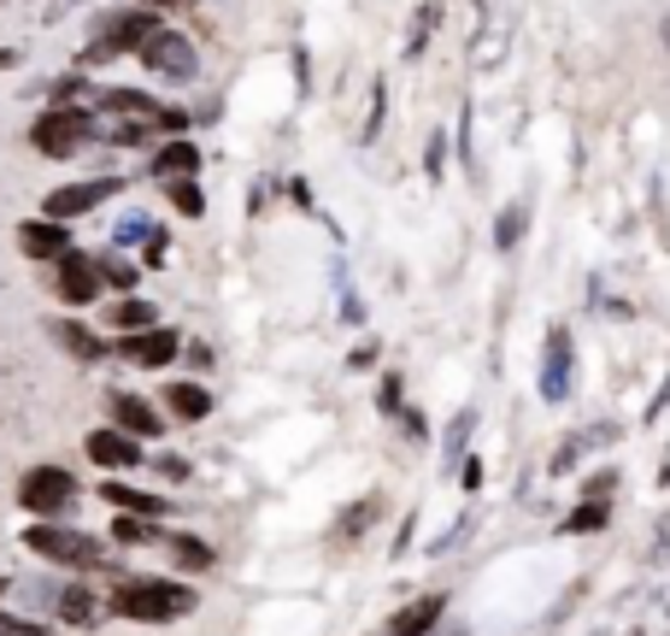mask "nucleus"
<instances>
[{"label":"nucleus","mask_w":670,"mask_h":636,"mask_svg":"<svg viewBox=\"0 0 670 636\" xmlns=\"http://www.w3.org/2000/svg\"><path fill=\"white\" fill-rule=\"evenodd\" d=\"M100 266L89 254H77L71 248L65 259H60V301H71V307H89V301H100Z\"/></svg>","instance_id":"nucleus-9"},{"label":"nucleus","mask_w":670,"mask_h":636,"mask_svg":"<svg viewBox=\"0 0 670 636\" xmlns=\"http://www.w3.org/2000/svg\"><path fill=\"white\" fill-rule=\"evenodd\" d=\"M77 142H89V107H53L30 124V148L48 159H65Z\"/></svg>","instance_id":"nucleus-3"},{"label":"nucleus","mask_w":670,"mask_h":636,"mask_svg":"<svg viewBox=\"0 0 670 636\" xmlns=\"http://www.w3.org/2000/svg\"><path fill=\"white\" fill-rule=\"evenodd\" d=\"M153 30H165V24L153 19V12H107V19H100V36H95V48L83 53V65H89V60H107V53L148 48V36H153Z\"/></svg>","instance_id":"nucleus-4"},{"label":"nucleus","mask_w":670,"mask_h":636,"mask_svg":"<svg viewBox=\"0 0 670 636\" xmlns=\"http://www.w3.org/2000/svg\"><path fill=\"white\" fill-rule=\"evenodd\" d=\"M112 318H119V330H129V337H136V330H153V301H119Z\"/></svg>","instance_id":"nucleus-20"},{"label":"nucleus","mask_w":670,"mask_h":636,"mask_svg":"<svg viewBox=\"0 0 670 636\" xmlns=\"http://www.w3.org/2000/svg\"><path fill=\"white\" fill-rule=\"evenodd\" d=\"M665 48H670V19H665Z\"/></svg>","instance_id":"nucleus-31"},{"label":"nucleus","mask_w":670,"mask_h":636,"mask_svg":"<svg viewBox=\"0 0 670 636\" xmlns=\"http://www.w3.org/2000/svg\"><path fill=\"white\" fill-rule=\"evenodd\" d=\"M153 171H159V178H177L183 183V178H195V171H200V154L188 148V142H171V148L153 159Z\"/></svg>","instance_id":"nucleus-19"},{"label":"nucleus","mask_w":670,"mask_h":636,"mask_svg":"<svg viewBox=\"0 0 670 636\" xmlns=\"http://www.w3.org/2000/svg\"><path fill=\"white\" fill-rule=\"evenodd\" d=\"M18 248L30 259H65L71 236H65V224H53V219H30V224H18Z\"/></svg>","instance_id":"nucleus-12"},{"label":"nucleus","mask_w":670,"mask_h":636,"mask_svg":"<svg viewBox=\"0 0 670 636\" xmlns=\"http://www.w3.org/2000/svg\"><path fill=\"white\" fill-rule=\"evenodd\" d=\"M177 348H183V342H177V330H136V337H124L119 342V354L129 359V366H171V359H177Z\"/></svg>","instance_id":"nucleus-10"},{"label":"nucleus","mask_w":670,"mask_h":636,"mask_svg":"<svg viewBox=\"0 0 670 636\" xmlns=\"http://www.w3.org/2000/svg\"><path fill=\"white\" fill-rule=\"evenodd\" d=\"M141 65H148L153 77L183 83V77H195V41L177 36V30H153L148 48H141Z\"/></svg>","instance_id":"nucleus-6"},{"label":"nucleus","mask_w":670,"mask_h":636,"mask_svg":"<svg viewBox=\"0 0 670 636\" xmlns=\"http://www.w3.org/2000/svg\"><path fill=\"white\" fill-rule=\"evenodd\" d=\"M0 596H7V577H0Z\"/></svg>","instance_id":"nucleus-32"},{"label":"nucleus","mask_w":670,"mask_h":636,"mask_svg":"<svg viewBox=\"0 0 670 636\" xmlns=\"http://www.w3.org/2000/svg\"><path fill=\"white\" fill-rule=\"evenodd\" d=\"M564 395H571V330L553 325L542 354V401H564Z\"/></svg>","instance_id":"nucleus-8"},{"label":"nucleus","mask_w":670,"mask_h":636,"mask_svg":"<svg viewBox=\"0 0 670 636\" xmlns=\"http://www.w3.org/2000/svg\"><path fill=\"white\" fill-rule=\"evenodd\" d=\"M171 554H177L183 572H207V566H212V548L195 542V537H177V542H171Z\"/></svg>","instance_id":"nucleus-21"},{"label":"nucleus","mask_w":670,"mask_h":636,"mask_svg":"<svg viewBox=\"0 0 670 636\" xmlns=\"http://www.w3.org/2000/svg\"><path fill=\"white\" fill-rule=\"evenodd\" d=\"M100 496H107L119 513H136V518H165V501H159V496H141V489H124V484H100Z\"/></svg>","instance_id":"nucleus-17"},{"label":"nucleus","mask_w":670,"mask_h":636,"mask_svg":"<svg viewBox=\"0 0 670 636\" xmlns=\"http://www.w3.org/2000/svg\"><path fill=\"white\" fill-rule=\"evenodd\" d=\"M60 619H71V625H100V596L89 584L60 589Z\"/></svg>","instance_id":"nucleus-18"},{"label":"nucleus","mask_w":670,"mask_h":636,"mask_svg":"<svg viewBox=\"0 0 670 636\" xmlns=\"http://www.w3.org/2000/svg\"><path fill=\"white\" fill-rule=\"evenodd\" d=\"M395 407H400V378H388L383 383V413H395Z\"/></svg>","instance_id":"nucleus-29"},{"label":"nucleus","mask_w":670,"mask_h":636,"mask_svg":"<svg viewBox=\"0 0 670 636\" xmlns=\"http://www.w3.org/2000/svg\"><path fill=\"white\" fill-rule=\"evenodd\" d=\"M165 407H171V418L195 425V418H207V413H212V395H207L200 383H171V389H165Z\"/></svg>","instance_id":"nucleus-16"},{"label":"nucleus","mask_w":670,"mask_h":636,"mask_svg":"<svg viewBox=\"0 0 670 636\" xmlns=\"http://www.w3.org/2000/svg\"><path fill=\"white\" fill-rule=\"evenodd\" d=\"M0 636H53V631L30 625V619H12V613H0Z\"/></svg>","instance_id":"nucleus-27"},{"label":"nucleus","mask_w":670,"mask_h":636,"mask_svg":"<svg viewBox=\"0 0 670 636\" xmlns=\"http://www.w3.org/2000/svg\"><path fill=\"white\" fill-rule=\"evenodd\" d=\"M442 596H418L412 607H400V613L395 619H388V631L383 636H430L435 631V619H442Z\"/></svg>","instance_id":"nucleus-14"},{"label":"nucleus","mask_w":670,"mask_h":636,"mask_svg":"<svg viewBox=\"0 0 670 636\" xmlns=\"http://www.w3.org/2000/svg\"><path fill=\"white\" fill-rule=\"evenodd\" d=\"M112 418H119V430H129V437H159L165 430V418L148 407V395H112Z\"/></svg>","instance_id":"nucleus-13"},{"label":"nucleus","mask_w":670,"mask_h":636,"mask_svg":"<svg viewBox=\"0 0 670 636\" xmlns=\"http://www.w3.org/2000/svg\"><path fill=\"white\" fill-rule=\"evenodd\" d=\"M665 489H670V460H665Z\"/></svg>","instance_id":"nucleus-30"},{"label":"nucleus","mask_w":670,"mask_h":636,"mask_svg":"<svg viewBox=\"0 0 670 636\" xmlns=\"http://www.w3.org/2000/svg\"><path fill=\"white\" fill-rule=\"evenodd\" d=\"M195 589L188 584H171V577H129V584L112 589V613L119 619H136V625H165V619H183L195 613Z\"/></svg>","instance_id":"nucleus-1"},{"label":"nucleus","mask_w":670,"mask_h":636,"mask_svg":"<svg viewBox=\"0 0 670 636\" xmlns=\"http://www.w3.org/2000/svg\"><path fill=\"white\" fill-rule=\"evenodd\" d=\"M83 448H89L95 466H112V472H119V466H141V442L129 437V430H89V442H83Z\"/></svg>","instance_id":"nucleus-11"},{"label":"nucleus","mask_w":670,"mask_h":636,"mask_svg":"<svg viewBox=\"0 0 670 636\" xmlns=\"http://www.w3.org/2000/svg\"><path fill=\"white\" fill-rule=\"evenodd\" d=\"M112 537H119V542H136V548H141V542H153L159 530H153V518H136V513H124L119 525H112Z\"/></svg>","instance_id":"nucleus-23"},{"label":"nucleus","mask_w":670,"mask_h":636,"mask_svg":"<svg viewBox=\"0 0 670 636\" xmlns=\"http://www.w3.org/2000/svg\"><path fill=\"white\" fill-rule=\"evenodd\" d=\"M100 278L119 283V289H136V266H124V259H107V266H100Z\"/></svg>","instance_id":"nucleus-26"},{"label":"nucleus","mask_w":670,"mask_h":636,"mask_svg":"<svg viewBox=\"0 0 670 636\" xmlns=\"http://www.w3.org/2000/svg\"><path fill=\"white\" fill-rule=\"evenodd\" d=\"M171 207H183V219H200V212H207V200H200V189L195 183H171Z\"/></svg>","instance_id":"nucleus-24"},{"label":"nucleus","mask_w":670,"mask_h":636,"mask_svg":"<svg viewBox=\"0 0 670 636\" xmlns=\"http://www.w3.org/2000/svg\"><path fill=\"white\" fill-rule=\"evenodd\" d=\"M48 330H53V342H65L71 359H100V354H107V348H100V337L89 325H77V318H53Z\"/></svg>","instance_id":"nucleus-15"},{"label":"nucleus","mask_w":670,"mask_h":636,"mask_svg":"<svg viewBox=\"0 0 670 636\" xmlns=\"http://www.w3.org/2000/svg\"><path fill=\"white\" fill-rule=\"evenodd\" d=\"M119 189H124L119 178H95V183H65V189H53V195H48V207H41V212H48L53 224H65V219H83V212H89V207H100V200H112Z\"/></svg>","instance_id":"nucleus-7"},{"label":"nucleus","mask_w":670,"mask_h":636,"mask_svg":"<svg viewBox=\"0 0 670 636\" xmlns=\"http://www.w3.org/2000/svg\"><path fill=\"white\" fill-rule=\"evenodd\" d=\"M582 496H588V501H606V496H611V472L588 477V484H582Z\"/></svg>","instance_id":"nucleus-28"},{"label":"nucleus","mask_w":670,"mask_h":636,"mask_svg":"<svg viewBox=\"0 0 670 636\" xmlns=\"http://www.w3.org/2000/svg\"><path fill=\"white\" fill-rule=\"evenodd\" d=\"M518 236H523V207H512L500 219V230H494V242H500V248H518Z\"/></svg>","instance_id":"nucleus-25"},{"label":"nucleus","mask_w":670,"mask_h":636,"mask_svg":"<svg viewBox=\"0 0 670 636\" xmlns=\"http://www.w3.org/2000/svg\"><path fill=\"white\" fill-rule=\"evenodd\" d=\"M606 518H611L606 501H588V507H576L571 518H564V537H582V530H600Z\"/></svg>","instance_id":"nucleus-22"},{"label":"nucleus","mask_w":670,"mask_h":636,"mask_svg":"<svg viewBox=\"0 0 670 636\" xmlns=\"http://www.w3.org/2000/svg\"><path fill=\"white\" fill-rule=\"evenodd\" d=\"M24 548H30L36 560H53V566H100V542L95 537L65 530V525H48V518H36V525L24 530Z\"/></svg>","instance_id":"nucleus-2"},{"label":"nucleus","mask_w":670,"mask_h":636,"mask_svg":"<svg viewBox=\"0 0 670 636\" xmlns=\"http://www.w3.org/2000/svg\"><path fill=\"white\" fill-rule=\"evenodd\" d=\"M71 496H77V477H71L65 466H36V472H24V484H18V501L36 518L71 507Z\"/></svg>","instance_id":"nucleus-5"}]
</instances>
